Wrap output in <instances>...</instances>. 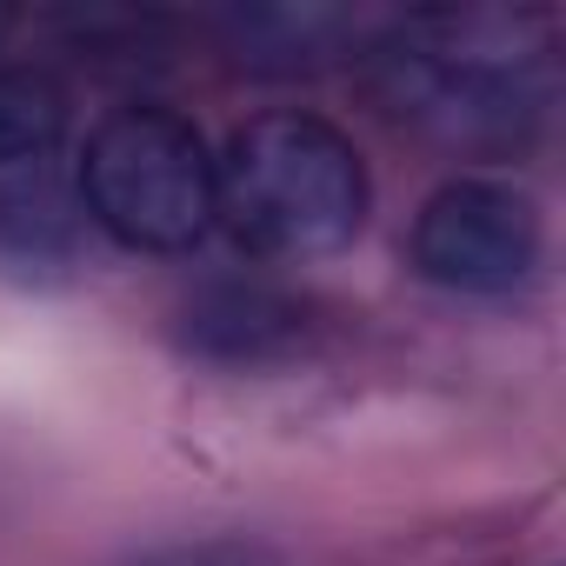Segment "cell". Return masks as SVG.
Instances as JSON below:
<instances>
[{"label": "cell", "instance_id": "5", "mask_svg": "<svg viewBox=\"0 0 566 566\" xmlns=\"http://www.w3.org/2000/svg\"><path fill=\"white\" fill-rule=\"evenodd\" d=\"M180 340L220 367H266L301 347V307L260 280H220V287H200L187 301Z\"/></svg>", "mask_w": 566, "mask_h": 566}, {"label": "cell", "instance_id": "4", "mask_svg": "<svg viewBox=\"0 0 566 566\" xmlns=\"http://www.w3.org/2000/svg\"><path fill=\"white\" fill-rule=\"evenodd\" d=\"M413 266L447 294H513L539 266V207L493 174L447 180L413 220Z\"/></svg>", "mask_w": 566, "mask_h": 566}, {"label": "cell", "instance_id": "3", "mask_svg": "<svg viewBox=\"0 0 566 566\" xmlns=\"http://www.w3.org/2000/svg\"><path fill=\"white\" fill-rule=\"evenodd\" d=\"M81 207L134 253H187L213 227V154L174 107H114L81 154Z\"/></svg>", "mask_w": 566, "mask_h": 566}, {"label": "cell", "instance_id": "9", "mask_svg": "<svg viewBox=\"0 0 566 566\" xmlns=\"http://www.w3.org/2000/svg\"><path fill=\"white\" fill-rule=\"evenodd\" d=\"M134 566H280L260 539H180V546H160Z\"/></svg>", "mask_w": 566, "mask_h": 566}, {"label": "cell", "instance_id": "7", "mask_svg": "<svg viewBox=\"0 0 566 566\" xmlns=\"http://www.w3.org/2000/svg\"><path fill=\"white\" fill-rule=\"evenodd\" d=\"M81 247V200L61 187V174L21 167L0 180V260L8 266H67Z\"/></svg>", "mask_w": 566, "mask_h": 566}, {"label": "cell", "instance_id": "8", "mask_svg": "<svg viewBox=\"0 0 566 566\" xmlns=\"http://www.w3.org/2000/svg\"><path fill=\"white\" fill-rule=\"evenodd\" d=\"M61 134L67 94L28 61H0V167H41Z\"/></svg>", "mask_w": 566, "mask_h": 566}, {"label": "cell", "instance_id": "6", "mask_svg": "<svg viewBox=\"0 0 566 566\" xmlns=\"http://www.w3.org/2000/svg\"><path fill=\"white\" fill-rule=\"evenodd\" d=\"M360 28L334 8H240L227 14V48L253 74H314Z\"/></svg>", "mask_w": 566, "mask_h": 566}, {"label": "cell", "instance_id": "1", "mask_svg": "<svg viewBox=\"0 0 566 566\" xmlns=\"http://www.w3.org/2000/svg\"><path fill=\"white\" fill-rule=\"evenodd\" d=\"M374 87L447 147H520L553 114V34L533 14H413L380 34Z\"/></svg>", "mask_w": 566, "mask_h": 566}, {"label": "cell", "instance_id": "2", "mask_svg": "<svg viewBox=\"0 0 566 566\" xmlns=\"http://www.w3.org/2000/svg\"><path fill=\"white\" fill-rule=\"evenodd\" d=\"M213 213L266 260H321L360 233L367 167L321 114H260L213 160Z\"/></svg>", "mask_w": 566, "mask_h": 566}]
</instances>
